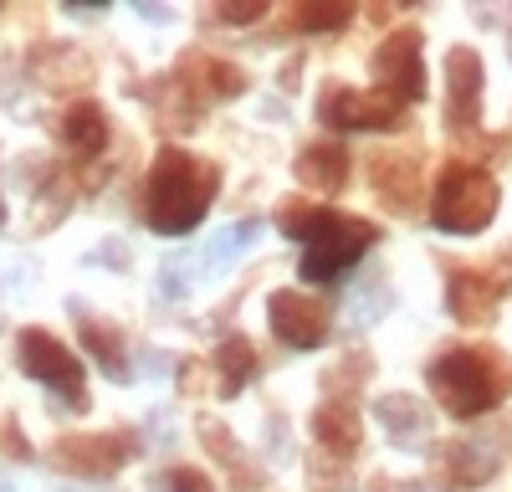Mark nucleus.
Masks as SVG:
<instances>
[{"instance_id":"nucleus-1","label":"nucleus","mask_w":512,"mask_h":492,"mask_svg":"<svg viewBox=\"0 0 512 492\" xmlns=\"http://www.w3.org/2000/svg\"><path fill=\"white\" fill-rule=\"evenodd\" d=\"M277 231L297 246V277L313 282V287H338V277H349V272L364 262L369 246L379 241L374 221L328 211V205L297 200V195L282 200Z\"/></svg>"},{"instance_id":"nucleus-2","label":"nucleus","mask_w":512,"mask_h":492,"mask_svg":"<svg viewBox=\"0 0 512 492\" xmlns=\"http://www.w3.org/2000/svg\"><path fill=\"white\" fill-rule=\"evenodd\" d=\"M425 390L456 421H482L512 395V354L497 344H451L425 364Z\"/></svg>"},{"instance_id":"nucleus-3","label":"nucleus","mask_w":512,"mask_h":492,"mask_svg":"<svg viewBox=\"0 0 512 492\" xmlns=\"http://www.w3.org/2000/svg\"><path fill=\"white\" fill-rule=\"evenodd\" d=\"M216 195H221V164H210L180 144H164L144 185V221L159 236H190Z\"/></svg>"},{"instance_id":"nucleus-4","label":"nucleus","mask_w":512,"mask_h":492,"mask_svg":"<svg viewBox=\"0 0 512 492\" xmlns=\"http://www.w3.org/2000/svg\"><path fill=\"white\" fill-rule=\"evenodd\" d=\"M492 216H497V180L482 164L451 159L431 195V226L446 236H482Z\"/></svg>"},{"instance_id":"nucleus-5","label":"nucleus","mask_w":512,"mask_h":492,"mask_svg":"<svg viewBox=\"0 0 512 492\" xmlns=\"http://www.w3.org/2000/svg\"><path fill=\"white\" fill-rule=\"evenodd\" d=\"M374 93L390 98L395 108H410L425 98V36L420 26H395L369 57Z\"/></svg>"},{"instance_id":"nucleus-6","label":"nucleus","mask_w":512,"mask_h":492,"mask_svg":"<svg viewBox=\"0 0 512 492\" xmlns=\"http://www.w3.org/2000/svg\"><path fill=\"white\" fill-rule=\"evenodd\" d=\"M16 359H21V369L36 380V385H47L57 400H62V410H88V385H82V364H77V354L62 344V339H52L47 328H21V339H16Z\"/></svg>"},{"instance_id":"nucleus-7","label":"nucleus","mask_w":512,"mask_h":492,"mask_svg":"<svg viewBox=\"0 0 512 492\" xmlns=\"http://www.w3.org/2000/svg\"><path fill=\"white\" fill-rule=\"evenodd\" d=\"M507 462V441L497 426H477V431H466L456 441H441L436 451V482L446 492H477L487 487Z\"/></svg>"},{"instance_id":"nucleus-8","label":"nucleus","mask_w":512,"mask_h":492,"mask_svg":"<svg viewBox=\"0 0 512 492\" xmlns=\"http://www.w3.org/2000/svg\"><path fill=\"white\" fill-rule=\"evenodd\" d=\"M139 457V436L134 431H98V436H62L52 441V467L82 482H103L118 477L128 462Z\"/></svg>"},{"instance_id":"nucleus-9","label":"nucleus","mask_w":512,"mask_h":492,"mask_svg":"<svg viewBox=\"0 0 512 492\" xmlns=\"http://www.w3.org/2000/svg\"><path fill=\"white\" fill-rule=\"evenodd\" d=\"M318 123H328L338 134H395V129H405V108H395L379 93H359V88H344V82H328L318 93Z\"/></svg>"},{"instance_id":"nucleus-10","label":"nucleus","mask_w":512,"mask_h":492,"mask_svg":"<svg viewBox=\"0 0 512 492\" xmlns=\"http://www.w3.org/2000/svg\"><path fill=\"white\" fill-rule=\"evenodd\" d=\"M267 323L277 344L308 354V349H323L333 339V308L313 293H297V287H277V293L267 298Z\"/></svg>"},{"instance_id":"nucleus-11","label":"nucleus","mask_w":512,"mask_h":492,"mask_svg":"<svg viewBox=\"0 0 512 492\" xmlns=\"http://www.w3.org/2000/svg\"><path fill=\"white\" fill-rule=\"evenodd\" d=\"M420 180H425V154L420 149H374L369 154V185L384 200L390 216L420 211Z\"/></svg>"},{"instance_id":"nucleus-12","label":"nucleus","mask_w":512,"mask_h":492,"mask_svg":"<svg viewBox=\"0 0 512 492\" xmlns=\"http://www.w3.org/2000/svg\"><path fill=\"white\" fill-rule=\"evenodd\" d=\"M446 129L451 134L482 129V52L477 47L446 52Z\"/></svg>"},{"instance_id":"nucleus-13","label":"nucleus","mask_w":512,"mask_h":492,"mask_svg":"<svg viewBox=\"0 0 512 492\" xmlns=\"http://www.w3.org/2000/svg\"><path fill=\"white\" fill-rule=\"evenodd\" d=\"M175 77H180V88H185L200 108H210V103H231V98L246 93V72H241L236 62H226V57H210V52H190V57H180Z\"/></svg>"},{"instance_id":"nucleus-14","label":"nucleus","mask_w":512,"mask_h":492,"mask_svg":"<svg viewBox=\"0 0 512 492\" xmlns=\"http://www.w3.org/2000/svg\"><path fill=\"white\" fill-rule=\"evenodd\" d=\"M502 287L482 267H446V313L456 323H492Z\"/></svg>"},{"instance_id":"nucleus-15","label":"nucleus","mask_w":512,"mask_h":492,"mask_svg":"<svg viewBox=\"0 0 512 492\" xmlns=\"http://www.w3.org/2000/svg\"><path fill=\"white\" fill-rule=\"evenodd\" d=\"M313 441H318V457H338V462H349L354 451L364 446L359 405H354V400H323V405L313 410Z\"/></svg>"},{"instance_id":"nucleus-16","label":"nucleus","mask_w":512,"mask_h":492,"mask_svg":"<svg viewBox=\"0 0 512 492\" xmlns=\"http://www.w3.org/2000/svg\"><path fill=\"white\" fill-rule=\"evenodd\" d=\"M349 159L354 154L344 149V139H313V144H303V154L292 159V170L318 195H344L349 190Z\"/></svg>"},{"instance_id":"nucleus-17","label":"nucleus","mask_w":512,"mask_h":492,"mask_svg":"<svg viewBox=\"0 0 512 492\" xmlns=\"http://www.w3.org/2000/svg\"><path fill=\"white\" fill-rule=\"evenodd\" d=\"M374 416L384 426V436H390L400 451H420V441H431V405L395 390V395H379L374 400Z\"/></svg>"},{"instance_id":"nucleus-18","label":"nucleus","mask_w":512,"mask_h":492,"mask_svg":"<svg viewBox=\"0 0 512 492\" xmlns=\"http://www.w3.org/2000/svg\"><path fill=\"white\" fill-rule=\"evenodd\" d=\"M72 313H77V339H82V349L93 354V364L103 369L108 380H134V369H128V349H123V334L108 323V318H93L82 303H72Z\"/></svg>"},{"instance_id":"nucleus-19","label":"nucleus","mask_w":512,"mask_h":492,"mask_svg":"<svg viewBox=\"0 0 512 492\" xmlns=\"http://www.w3.org/2000/svg\"><path fill=\"white\" fill-rule=\"evenodd\" d=\"M57 134H62V144H67L77 159H98V154L108 149V139H113L108 113H103V103H93V98L72 103V108L62 113V123H57Z\"/></svg>"},{"instance_id":"nucleus-20","label":"nucleus","mask_w":512,"mask_h":492,"mask_svg":"<svg viewBox=\"0 0 512 492\" xmlns=\"http://www.w3.org/2000/svg\"><path fill=\"white\" fill-rule=\"evenodd\" d=\"M256 369H262V359H256V344L241 339V334H226L221 349H216V390L226 400H236L251 380H256Z\"/></svg>"},{"instance_id":"nucleus-21","label":"nucleus","mask_w":512,"mask_h":492,"mask_svg":"<svg viewBox=\"0 0 512 492\" xmlns=\"http://www.w3.org/2000/svg\"><path fill=\"white\" fill-rule=\"evenodd\" d=\"M200 441H205V451L216 457L241 487L236 492H251V487H262V472H256L251 462H246V451H241V441L221 426V421H210V416H200Z\"/></svg>"},{"instance_id":"nucleus-22","label":"nucleus","mask_w":512,"mask_h":492,"mask_svg":"<svg viewBox=\"0 0 512 492\" xmlns=\"http://www.w3.org/2000/svg\"><path fill=\"white\" fill-rule=\"evenodd\" d=\"M359 11L354 6H313V0H303V6H292L287 21L297 31H308V36H333V31H344Z\"/></svg>"},{"instance_id":"nucleus-23","label":"nucleus","mask_w":512,"mask_h":492,"mask_svg":"<svg viewBox=\"0 0 512 492\" xmlns=\"http://www.w3.org/2000/svg\"><path fill=\"white\" fill-rule=\"evenodd\" d=\"M256 236H262V221H236V226L216 231V241L205 246V262L216 267V272H221V267H231V262L246 252V246L256 241Z\"/></svg>"},{"instance_id":"nucleus-24","label":"nucleus","mask_w":512,"mask_h":492,"mask_svg":"<svg viewBox=\"0 0 512 492\" xmlns=\"http://www.w3.org/2000/svg\"><path fill=\"white\" fill-rule=\"evenodd\" d=\"M390 308H395V293H390V287H379V277H369L364 298L354 303V323L364 328V323H374L379 313H390Z\"/></svg>"},{"instance_id":"nucleus-25","label":"nucleus","mask_w":512,"mask_h":492,"mask_svg":"<svg viewBox=\"0 0 512 492\" xmlns=\"http://www.w3.org/2000/svg\"><path fill=\"white\" fill-rule=\"evenodd\" d=\"M164 492H216V482H210L200 467H169L164 472Z\"/></svg>"},{"instance_id":"nucleus-26","label":"nucleus","mask_w":512,"mask_h":492,"mask_svg":"<svg viewBox=\"0 0 512 492\" xmlns=\"http://www.w3.org/2000/svg\"><path fill=\"white\" fill-rule=\"evenodd\" d=\"M210 16L226 21V26H256V21L267 16V6H262V0H251V6H216Z\"/></svg>"},{"instance_id":"nucleus-27","label":"nucleus","mask_w":512,"mask_h":492,"mask_svg":"<svg viewBox=\"0 0 512 492\" xmlns=\"http://www.w3.org/2000/svg\"><path fill=\"white\" fill-rule=\"evenodd\" d=\"M159 293H164V298H185V293H190L180 262H164V267H159Z\"/></svg>"},{"instance_id":"nucleus-28","label":"nucleus","mask_w":512,"mask_h":492,"mask_svg":"<svg viewBox=\"0 0 512 492\" xmlns=\"http://www.w3.org/2000/svg\"><path fill=\"white\" fill-rule=\"evenodd\" d=\"M369 492H425V482H395V477H374Z\"/></svg>"},{"instance_id":"nucleus-29","label":"nucleus","mask_w":512,"mask_h":492,"mask_svg":"<svg viewBox=\"0 0 512 492\" xmlns=\"http://www.w3.org/2000/svg\"><path fill=\"white\" fill-rule=\"evenodd\" d=\"M139 16H144V21H169L175 11H169V6H139Z\"/></svg>"},{"instance_id":"nucleus-30","label":"nucleus","mask_w":512,"mask_h":492,"mask_svg":"<svg viewBox=\"0 0 512 492\" xmlns=\"http://www.w3.org/2000/svg\"><path fill=\"white\" fill-rule=\"evenodd\" d=\"M62 11H67V16H82V21H88V16H103L108 6H62Z\"/></svg>"},{"instance_id":"nucleus-31","label":"nucleus","mask_w":512,"mask_h":492,"mask_svg":"<svg viewBox=\"0 0 512 492\" xmlns=\"http://www.w3.org/2000/svg\"><path fill=\"white\" fill-rule=\"evenodd\" d=\"M0 226H6V205H0Z\"/></svg>"},{"instance_id":"nucleus-32","label":"nucleus","mask_w":512,"mask_h":492,"mask_svg":"<svg viewBox=\"0 0 512 492\" xmlns=\"http://www.w3.org/2000/svg\"><path fill=\"white\" fill-rule=\"evenodd\" d=\"M507 52H512V36H507Z\"/></svg>"}]
</instances>
